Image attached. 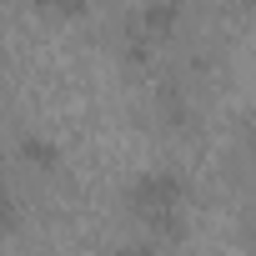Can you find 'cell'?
I'll return each mask as SVG.
<instances>
[{
    "label": "cell",
    "mask_w": 256,
    "mask_h": 256,
    "mask_svg": "<svg viewBox=\"0 0 256 256\" xmlns=\"http://www.w3.org/2000/svg\"><path fill=\"white\" fill-rule=\"evenodd\" d=\"M126 216L146 231V246H181L186 241V206H191V181L176 166H156L131 176L120 196Z\"/></svg>",
    "instance_id": "6da1fadb"
},
{
    "label": "cell",
    "mask_w": 256,
    "mask_h": 256,
    "mask_svg": "<svg viewBox=\"0 0 256 256\" xmlns=\"http://www.w3.org/2000/svg\"><path fill=\"white\" fill-rule=\"evenodd\" d=\"M16 161L30 171V176H60V166H66V151H60V141L56 136H46V131H20L16 136Z\"/></svg>",
    "instance_id": "7a4b0ae2"
},
{
    "label": "cell",
    "mask_w": 256,
    "mask_h": 256,
    "mask_svg": "<svg viewBox=\"0 0 256 256\" xmlns=\"http://www.w3.org/2000/svg\"><path fill=\"white\" fill-rule=\"evenodd\" d=\"M151 106H156V120L166 126V131H191L196 110H191V96H186L176 80H161L156 96H151Z\"/></svg>",
    "instance_id": "3957f363"
},
{
    "label": "cell",
    "mask_w": 256,
    "mask_h": 256,
    "mask_svg": "<svg viewBox=\"0 0 256 256\" xmlns=\"http://www.w3.org/2000/svg\"><path fill=\"white\" fill-rule=\"evenodd\" d=\"M16 231H20V196H16V181H10V171L0 166V246H6Z\"/></svg>",
    "instance_id": "277c9868"
},
{
    "label": "cell",
    "mask_w": 256,
    "mask_h": 256,
    "mask_svg": "<svg viewBox=\"0 0 256 256\" xmlns=\"http://www.w3.org/2000/svg\"><path fill=\"white\" fill-rule=\"evenodd\" d=\"M36 16L56 20V26H76L90 16V0H36Z\"/></svg>",
    "instance_id": "5b68a950"
},
{
    "label": "cell",
    "mask_w": 256,
    "mask_h": 256,
    "mask_svg": "<svg viewBox=\"0 0 256 256\" xmlns=\"http://www.w3.org/2000/svg\"><path fill=\"white\" fill-rule=\"evenodd\" d=\"M226 6H231L236 16H256V0H226Z\"/></svg>",
    "instance_id": "8992f818"
},
{
    "label": "cell",
    "mask_w": 256,
    "mask_h": 256,
    "mask_svg": "<svg viewBox=\"0 0 256 256\" xmlns=\"http://www.w3.org/2000/svg\"><path fill=\"white\" fill-rule=\"evenodd\" d=\"M246 151H251V161H256V120H246Z\"/></svg>",
    "instance_id": "52a82bcc"
},
{
    "label": "cell",
    "mask_w": 256,
    "mask_h": 256,
    "mask_svg": "<svg viewBox=\"0 0 256 256\" xmlns=\"http://www.w3.org/2000/svg\"><path fill=\"white\" fill-rule=\"evenodd\" d=\"M246 246H251V251H256V226H251V231H246Z\"/></svg>",
    "instance_id": "ba28073f"
},
{
    "label": "cell",
    "mask_w": 256,
    "mask_h": 256,
    "mask_svg": "<svg viewBox=\"0 0 256 256\" xmlns=\"http://www.w3.org/2000/svg\"><path fill=\"white\" fill-rule=\"evenodd\" d=\"M0 60H6V40H0Z\"/></svg>",
    "instance_id": "9c48e42d"
}]
</instances>
